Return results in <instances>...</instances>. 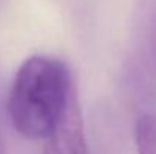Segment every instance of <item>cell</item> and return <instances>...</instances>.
Segmentation results:
<instances>
[{"label": "cell", "mask_w": 156, "mask_h": 154, "mask_svg": "<svg viewBox=\"0 0 156 154\" xmlns=\"http://www.w3.org/2000/svg\"><path fill=\"white\" fill-rule=\"evenodd\" d=\"M0 154H8L6 147H5V142H3V139H2V136H0Z\"/></svg>", "instance_id": "5b68a950"}, {"label": "cell", "mask_w": 156, "mask_h": 154, "mask_svg": "<svg viewBox=\"0 0 156 154\" xmlns=\"http://www.w3.org/2000/svg\"><path fill=\"white\" fill-rule=\"evenodd\" d=\"M74 94V82L61 59L32 56L14 77L8 97L9 119L23 138L46 141L59 125Z\"/></svg>", "instance_id": "6da1fadb"}, {"label": "cell", "mask_w": 156, "mask_h": 154, "mask_svg": "<svg viewBox=\"0 0 156 154\" xmlns=\"http://www.w3.org/2000/svg\"><path fill=\"white\" fill-rule=\"evenodd\" d=\"M41 154H90L77 94L71 98L59 125L46 139Z\"/></svg>", "instance_id": "7a4b0ae2"}, {"label": "cell", "mask_w": 156, "mask_h": 154, "mask_svg": "<svg viewBox=\"0 0 156 154\" xmlns=\"http://www.w3.org/2000/svg\"><path fill=\"white\" fill-rule=\"evenodd\" d=\"M136 154H156V118L141 115L135 127Z\"/></svg>", "instance_id": "3957f363"}, {"label": "cell", "mask_w": 156, "mask_h": 154, "mask_svg": "<svg viewBox=\"0 0 156 154\" xmlns=\"http://www.w3.org/2000/svg\"><path fill=\"white\" fill-rule=\"evenodd\" d=\"M141 29L144 43L149 50V57L156 74V0H149L143 8Z\"/></svg>", "instance_id": "277c9868"}]
</instances>
